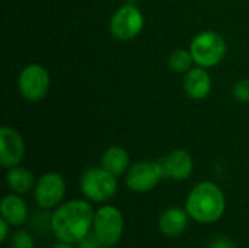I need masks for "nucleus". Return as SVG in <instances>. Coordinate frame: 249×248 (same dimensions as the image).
I'll return each instance as SVG.
<instances>
[{
  "mask_svg": "<svg viewBox=\"0 0 249 248\" xmlns=\"http://www.w3.org/2000/svg\"><path fill=\"white\" fill-rule=\"evenodd\" d=\"M80 190L86 199L95 203H104L117 194V177L102 167L89 168L80 178Z\"/></svg>",
  "mask_w": 249,
  "mask_h": 248,
  "instance_id": "4",
  "label": "nucleus"
},
{
  "mask_svg": "<svg viewBox=\"0 0 249 248\" xmlns=\"http://www.w3.org/2000/svg\"><path fill=\"white\" fill-rule=\"evenodd\" d=\"M226 209V199L222 189L212 183L203 181L197 184L188 194L185 202V210L190 218L198 224L217 222Z\"/></svg>",
  "mask_w": 249,
  "mask_h": 248,
  "instance_id": "2",
  "label": "nucleus"
},
{
  "mask_svg": "<svg viewBox=\"0 0 249 248\" xmlns=\"http://www.w3.org/2000/svg\"><path fill=\"white\" fill-rule=\"evenodd\" d=\"M228 51L225 38L214 31H203L197 34L191 44L190 53L197 66L210 69L223 61Z\"/></svg>",
  "mask_w": 249,
  "mask_h": 248,
  "instance_id": "3",
  "label": "nucleus"
},
{
  "mask_svg": "<svg viewBox=\"0 0 249 248\" xmlns=\"http://www.w3.org/2000/svg\"><path fill=\"white\" fill-rule=\"evenodd\" d=\"M144 28V16L134 3H125L114 12L109 20V31L115 39L131 41Z\"/></svg>",
  "mask_w": 249,
  "mask_h": 248,
  "instance_id": "5",
  "label": "nucleus"
},
{
  "mask_svg": "<svg viewBox=\"0 0 249 248\" xmlns=\"http://www.w3.org/2000/svg\"><path fill=\"white\" fill-rule=\"evenodd\" d=\"M101 167L115 177L125 174L130 168V155L121 146H109L101 158Z\"/></svg>",
  "mask_w": 249,
  "mask_h": 248,
  "instance_id": "15",
  "label": "nucleus"
},
{
  "mask_svg": "<svg viewBox=\"0 0 249 248\" xmlns=\"http://www.w3.org/2000/svg\"><path fill=\"white\" fill-rule=\"evenodd\" d=\"M6 184L15 194H26L35 187V177L34 174L23 168V167H13L9 168L6 174Z\"/></svg>",
  "mask_w": 249,
  "mask_h": 248,
  "instance_id": "16",
  "label": "nucleus"
},
{
  "mask_svg": "<svg viewBox=\"0 0 249 248\" xmlns=\"http://www.w3.org/2000/svg\"><path fill=\"white\" fill-rule=\"evenodd\" d=\"M0 213L12 227H20L28 219V206L20 194H7L1 200Z\"/></svg>",
  "mask_w": 249,
  "mask_h": 248,
  "instance_id": "14",
  "label": "nucleus"
},
{
  "mask_svg": "<svg viewBox=\"0 0 249 248\" xmlns=\"http://www.w3.org/2000/svg\"><path fill=\"white\" fill-rule=\"evenodd\" d=\"M25 156V140L22 134L9 126L0 129V164L3 168H13Z\"/></svg>",
  "mask_w": 249,
  "mask_h": 248,
  "instance_id": "10",
  "label": "nucleus"
},
{
  "mask_svg": "<svg viewBox=\"0 0 249 248\" xmlns=\"http://www.w3.org/2000/svg\"><path fill=\"white\" fill-rule=\"evenodd\" d=\"M12 225L4 219V218H1L0 219V240H1V243H4L6 240H7V235H9V228H10Z\"/></svg>",
  "mask_w": 249,
  "mask_h": 248,
  "instance_id": "21",
  "label": "nucleus"
},
{
  "mask_svg": "<svg viewBox=\"0 0 249 248\" xmlns=\"http://www.w3.org/2000/svg\"><path fill=\"white\" fill-rule=\"evenodd\" d=\"M163 178L159 161H142L128 168L125 172V186L136 193H147L153 190Z\"/></svg>",
  "mask_w": 249,
  "mask_h": 248,
  "instance_id": "8",
  "label": "nucleus"
},
{
  "mask_svg": "<svg viewBox=\"0 0 249 248\" xmlns=\"http://www.w3.org/2000/svg\"><path fill=\"white\" fill-rule=\"evenodd\" d=\"M188 212L181 208H169L159 216V231L166 237H178L188 227Z\"/></svg>",
  "mask_w": 249,
  "mask_h": 248,
  "instance_id": "13",
  "label": "nucleus"
},
{
  "mask_svg": "<svg viewBox=\"0 0 249 248\" xmlns=\"http://www.w3.org/2000/svg\"><path fill=\"white\" fill-rule=\"evenodd\" d=\"M233 96L239 102H249V79H241L233 85Z\"/></svg>",
  "mask_w": 249,
  "mask_h": 248,
  "instance_id": "19",
  "label": "nucleus"
},
{
  "mask_svg": "<svg viewBox=\"0 0 249 248\" xmlns=\"http://www.w3.org/2000/svg\"><path fill=\"white\" fill-rule=\"evenodd\" d=\"M102 246L104 244L99 241V238L96 237V234L92 232V231L79 243V248H101Z\"/></svg>",
  "mask_w": 249,
  "mask_h": 248,
  "instance_id": "20",
  "label": "nucleus"
},
{
  "mask_svg": "<svg viewBox=\"0 0 249 248\" xmlns=\"http://www.w3.org/2000/svg\"><path fill=\"white\" fill-rule=\"evenodd\" d=\"M163 178L184 181L191 177L194 170V161L185 149H175L166 156L159 159Z\"/></svg>",
  "mask_w": 249,
  "mask_h": 248,
  "instance_id": "11",
  "label": "nucleus"
},
{
  "mask_svg": "<svg viewBox=\"0 0 249 248\" xmlns=\"http://www.w3.org/2000/svg\"><path fill=\"white\" fill-rule=\"evenodd\" d=\"M66 196V181L58 172L41 175L34 189V197L42 209H54L61 205Z\"/></svg>",
  "mask_w": 249,
  "mask_h": 248,
  "instance_id": "9",
  "label": "nucleus"
},
{
  "mask_svg": "<svg viewBox=\"0 0 249 248\" xmlns=\"http://www.w3.org/2000/svg\"><path fill=\"white\" fill-rule=\"evenodd\" d=\"M101 248H112V247H109V246H102Z\"/></svg>",
  "mask_w": 249,
  "mask_h": 248,
  "instance_id": "24",
  "label": "nucleus"
},
{
  "mask_svg": "<svg viewBox=\"0 0 249 248\" xmlns=\"http://www.w3.org/2000/svg\"><path fill=\"white\" fill-rule=\"evenodd\" d=\"M193 63H194L193 56L190 50H185V48H178L172 51L168 58L169 69L175 73H187L191 69Z\"/></svg>",
  "mask_w": 249,
  "mask_h": 248,
  "instance_id": "17",
  "label": "nucleus"
},
{
  "mask_svg": "<svg viewBox=\"0 0 249 248\" xmlns=\"http://www.w3.org/2000/svg\"><path fill=\"white\" fill-rule=\"evenodd\" d=\"M53 248H73L71 247V244H66V243H61V244H57L55 247Z\"/></svg>",
  "mask_w": 249,
  "mask_h": 248,
  "instance_id": "23",
  "label": "nucleus"
},
{
  "mask_svg": "<svg viewBox=\"0 0 249 248\" xmlns=\"http://www.w3.org/2000/svg\"><path fill=\"white\" fill-rule=\"evenodd\" d=\"M207 248H236L233 246V243H231L229 240H225V238H219L216 241H213Z\"/></svg>",
  "mask_w": 249,
  "mask_h": 248,
  "instance_id": "22",
  "label": "nucleus"
},
{
  "mask_svg": "<svg viewBox=\"0 0 249 248\" xmlns=\"http://www.w3.org/2000/svg\"><path fill=\"white\" fill-rule=\"evenodd\" d=\"M10 248H35L32 237L26 231H16L12 235Z\"/></svg>",
  "mask_w": 249,
  "mask_h": 248,
  "instance_id": "18",
  "label": "nucleus"
},
{
  "mask_svg": "<svg viewBox=\"0 0 249 248\" xmlns=\"http://www.w3.org/2000/svg\"><path fill=\"white\" fill-rule=\"evenodd\" d=\"M124 218L115 206H102L95 212L93 232L104 246L114 247L123 237Z\"/></svg>",
  "mask_w": 249,
  "mask_h": 248,
  "instance_id": "7",
  "label": "nucleus"
},
{
  "mask_svg": "<svg viewBox=\"0 0 249 248\" xmlns=\"http://www.w3.org/2000/svg\"><path fill=\"white\" fill-rule=\"evenodd\" d=\"M93 208L80 199H73L57 206L51 215V229L58 241L79 244L93 228Z\"/></svg>",
  "mask_w": 249,
  "mask_h": 248,
  "instance_id": "1",
  "label": "nucleus"
},
{
  "mask_svg": "<svg viewBox=\"0 0 249 248\" xmlns=\"http://www.w3.org/2000/svg\"><path fill=\"white\" fill-rule=\"evenodd\" d=\"M50 73L48 70L36 63L25 66L18 76V89L22 98L29 102H38L44 99L50 89Z\"/></svg>",
  "mask_w": 249,
  "mask_h": 248,
  "instance_id": "6",
  "label": "nucleus"
},
{
  "mask_svg": "<svg viewBox=\"0 0 249 248\" xmlns=\"http://www.w3.org/2000/svg\"><path fill=\"white\" fill-rule=\"evenodd\" d=\"M184 91L191 99L200 101L212 92V76L204 67L190 69L184 76Z\"/></svg>",
  "mask_w": 249,
  "mask_h": 248,
  "instance_id": "12",
  "label": "nucleus"
}]
</instances>
